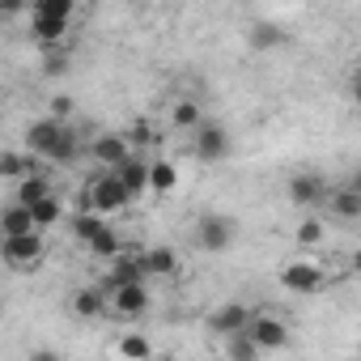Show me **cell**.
Here are the masks:
<instances>
[{
	"mask_svg": "<svg viewBox=\"0 0 361 361\" xmlns=\"http://www.w3.org/2000/svg\"><path fill=\"white\" fill-rule=\"evenodd\" d=\"M132 204V196H128V188L119 183V174H111V170H98L90 183H85V192H81V213H94V217H115V213H123Z\"/></svg>",
	"mask_w": 361,
	"mask_h": 361,
	"instance_id": "obj_1",
	"label": "cell"
},
{
	"mask_svg": "<svg viewBox=\"0 0 361 361\" xmlns=\"http://www.w3.org/2000/svg\"><path fill=\"white\" fill-rule=\"evenodd\" d=\"M323 281H327V272H323V264L319 259H289L285 268H281V285L289 289V293H319L323 289Z\"/></svg>",
	"mask_w": 361,
	"mask_h": 361,
	"instance_id": "obj_2",
	"label": "cell"
},
{
	"mask_svg": "<svg viewBox=\"0 0 361 361\" xmlns=\"http://www.w3.org/2000/svg\"><path fill=\"white\" fill-rule=\"evenodd\" d=\"M234 234H238V226H234L230 217H221V213H204V217L196 221V247H200V251H209V255L230 251Z\"/></svg>",
	"mask_w": 361,
	"mask_h": 361,
	"instance_id": "obj_3",
	"label": "cell"
},
{
	"mask_svg": "<svg viewBox=\"0 0 361 361\" xmlns=\"http://www.w3.org/2000/svg\"><path fill=\"white\" fill-rule=\"evenodd\" d=\"M251 323H255V310L247 306V302H221L213 314H209V331L213 336H221V340H230V336H238V331H251Z\"/></svg>",
	"mask_w": 361,
	"mask_h": 361,
	"instance_id": "obj_4",
	"label": "cell"
},
{
	"mask_svg": "<svg viewBox=\"0 0 361 361\" xmlns=\"http://www.w3.org/2000/svg\"><path fill=\"white\" fill-rule=\"evenodd\" d=\"M47 255V238L43 234H26V238H5V264L13 272H35Z\"/></svg>",
	"mask_w": 361,
	"mask_h": 361,
	"instance_id": "obj_5",
	"label": "cell"
},
{
	"mask_svg": "<svg viewBox=\"0 0 361 361\" xmlns=\"http://www.w3.org/2000/svg\"><path fill=\"white\" fill-rule=\"evenodd\" d=\"M327 196H331V188L314 170H302L289 178V204H298V209H319V204H327Z\"/></svg>",
	"mask_w": 361,
	"mask_h": 361,
	"instance_id": "obj_6",
	"label": "cell"
},
{
	"mask_svg": "<svg viewBox=\"0 0 361 361\" xmlns=\"http://www.w3.org/2000/svg\"><path fill=\"white\" fill-rule=\"evenodd\" d=\"M64 132H68V123H60V119H51V115H43V119H35L30 128H26V149L35 153V157H51L56 153V145L64 140Z\"/></svg>",
	"mask_w": 361,
	"mask_h": 361,
	"instance_id": "obj_7",
	"label": "cell"
},
{
	"mask_svg": "<svg viewBox=\"0 0 361 361\" xmlns=\"http://www.w3.org/2000/svg\"><path fill=\"white\" fill-rule=\"evenodd\" d=\"M90 153H94V161H98L102 170H119V166H123L136 149H132L128 132H102V136H94Z\"/></svg>",
	"mask_w": 361,
	"mask_h": 361,
	"instance_id": "obj_8",
	"label": "cell"
},
{
	"mask_svg": "<svg viewBox=\"0 0 361 361\" xmlns=\"http://www.w3.org/2000/svg\"><path fill=\"white\" fill-rule=\"evenodd\" d=\"M68 310H73L77 319H102V314H111V289H102V285H81V289H73Z\"/></svg>",
	"mask_w": 361,
	"mask_h": 361,
	"instance_id": "obj_9",
	"label": "cell"
},
{
	"mask_svg": "<svg viewBox=\"0 0 361 361\" xmlns=\"http://www.w3.org/2000/svg\"><path fill=\"white\" fill-rule=\"evenodd\" d=\"M196 157L204 161V166H213V161H226L230 157V132L221 128V123H204L200 132H196Z\"/></svg>",
	"mask_w": 361,
	"mask_h": 361,
	"instance_id": "obj_10",
	"label": "cell"
},
{
	"mask_svg": "<svg viewBox=\"0 0 361 361\" xmlns=\"http://www.w3.org/2000/svg\"><path fill=\"white\" fill-rule=\"evenodd\" d=\"M153 272H149V259H145V251H136V255H119L115 264H111V276H106V285L111 289H123V285H145Z\"/></svg>",
	"mask_w": 361,
	"mask_h": 361,
	"instance_id": "obj_11",
	"label": "cell"
},
{
	"mask_svg": "<svg viewBox=\"0 0 361 361\" xmlns=\"http://www.w3.org/2000/svg\"><path fill=\"white\" fill-rule=\"evenodd\" d=\"M145 310H149V289H145V285L111 289V314H115V319H140Z\"/></svg>",
	"mask_w": 361,
	"mask_h": 361,
	"instance_id": "obj_12",
	"label": "cell"
},
{
	"mask_svg": "<svg viewBox=\"0 0 361 361\" xmlns=\"http://www.w3.org/2000/svg\"><path fill=\"white\" fill-rule=\"evenodd\" d=\"M251 340H255L264 353H276V348L289 344V327H285V319H276V314H255V323H251Z\"/></svg>",
	"mask_w": 361,
	"mask_h": 361,
	"instance_id": "obj_13",
	"label": "cell"
},
{
	"mask_svg": "<svg viewBox=\"0 0 361 361\" xmlns=\"http://www.w3.org/2000/svg\"><path fill=\"white\" fill-rule=\"evenodd\" d=\"M149 170H153V161H145L140 153H132L119 170H111V174H119V183L128 188V196L132 200H140L145 192H149Z\"/></svg>",
	"mask_w": 361,
	"mask_h": 361,
	"instance_id": "obj_14",
	"label": "cell"
},
{
	"mask_svg": "<svg viewBox=\"0 0 361 361\" xmlns=\"http://www.w3.org/2000/svg\"><path fill=\"white\" fill-rule=\"evenodd\" d=\"M68 30H73V22H56V18H35V13H30V39H35L39 47H47V51L64 47Z\"/></svg>",
	"mask_w": 361,
	"mask_h": 361,
	"instance_id": "obj_15",
	"label": "cell"
},
{
	"mask_svg": "<svg viewBox=\"0 0 361 361\" xmlns=\"http://www.w3.org/2000/svg\"><path fill=\"white\" fill-rule=\"evenodd\" d=\"M209 119H204V106L200 102H192V98H178V102H170V128L174 132H200Z\"/></svg>",
	"mask_w": 361,
	"mask_h": 361,
	"instance_id": "obj_16",
	"label": "cell"
},
{
	"mask_svg": "<svg viewBox=\"0 0 361 361\" xmlns=\"http://www.w3.org/2000/svg\"><path fill=\"white\" fill-rule=\"evenodd\" d=\"M0 234H5V238H26V234H43V230L35 226V213L13 200V204L5 209V217H0Z\"/></svg>",
	"mask_w": 361,
	"mask_h": 361,
	"instance_id": "obj_17",
	"label": "cell"
},
{
	"mask_svg": "<svg viewBox=\"0 0 361 361\" xmlns=\"http://www.w3.org/2000/svg\"><path fill=\"white\" fill-rule=\"evenodd\" d=\"M56 192H51V178L43 174V170H35V174H26L22 183H18V204H26V209H35V204H43V200H51Z\"/></svg>",
	"mask_w": 361,
	"mask_h": 361,
	"instance_id": "obj_18",
	"label": "cell"
},
{
	"mask_svg": "<svg viewBox=\"0 0 361 361\" xmlns=\"http://www.w3.org/2000/svg\"><path fill=\"white\" fill-rule=\"evenodd\" d=\"M327 209H331L340 221H361V192H353V188L344 183V188H336V192L327 196Z\"/></svg>",
	"mask_w": 361,
	"mask_h": 361,
	"instance_id": "obj_19",
	"label": "cell"
},
{
	"mask_svg": "<svg viewBox=\"0 0 361 361\" xmlns=\"http://www.w3.org/2000/svg\"><path fill=\"white\" fill-rule=\"evenodd\" d=\"M115 357L119 361H153V340L140 336V331H128V336H119Z\"/></svg>",
	"mask_w": 361,
	"mask_h": 361,
	"instance_id": "obj_20",
	"label": "cell"
},
{
	"mask_svg": "<svg viewBox=\"0 0 361 361\" xmlns=\"http://www.w3.org/2000/svg\"><path fill=\"white\" fill-rule=\"evenodd\" d=\"M174 188H178V170H174L166 157H157L153 170H149V192H153V196H170Z\"/></svg>",
	"mask_w": 361,
	"mask_h": 361,
	"instance_id": "obj_21",
	"label": "cell"
},
{
	"mask_svg": "<svg viewBox=\"0 0 361 361\" xmlns=\"http://www.w3.org/2000/svg\"><path fill=\"white\" fill-rule=\"evenodd\" d=\"M259 357H264V348L251 340V331H238L226 340V361H259Z\"/></svg>",
	"mask_w": 361,
	"mask_h": 361,
	"instance_id": "obj_22",
	"label": "cell"
},
{
	"mask_svg": "<svg viewBox=\"0 0 361 361\" xmlns=\"http://www.w3.org/2000/svg\"><path fill=\"white\" fill-rule=\"evenodd\" d=\"M68 230H73V238H81V243L90 247V243L106 230V221H102V217H94V213H81V209H77V217H68Z\"/></svg>",
	"mask_w": 361,
	"mask_h": 361,
	"instance_id": "obj_23",
	"label": "cell"
},
{
	"mask_svg": "<svg viewBox=\"0 0 361 361\" xmlns=\"http://www.w3.org/2000/svg\"><path fill=\"white\" fill-rule=\"evenodd\" d=\"M145 259H149V272L153 276H174L178 272V251L174 247H149Z\"/></svg>",
	"mask_w": 361,
	"mask_h": 361,
	"instance_id": "obj_24",
	"label": "cell"
},
{
	"mask_svg": "<svg viewBox=\"0 0 361 361\" xmlns=\"http://www.w3.org/2000/svg\"><path fill=\"white\" fill-rule=\"evenodd\" d=\"M90 255H98V259H111V264H115V259L123 255V238H119V234L106 226V230H102V234L90 243Z\"/></svg>",
	"mask_w": 361,
	"mask_h": 361,
	"instance_id": "obj_25",
	"label": "cell"
},
{
	"mask_svg": "<svg viewBox=\"0 0 361 361\" xmlns=\"http://www.w3.org/2000/svg\"><path fill=\"white\" fill-rule=\"evenodd\" d=\"M30 213H35V226H39L43 234H47L51 226H60V221H64V204H60V196H51V200H43V204H35Z\"/></svg>",
	"mask_w": 361,
	"mask_h": 361,
	"instance_id": "obj_26",
	"label": "cell"
},
{
	"mask_svg": "<svg viewBox=\"0 0 361 361\" xmlns=\"http://www.w3.org/2000/svg\"><path fill=\"white\" fill-rule=\"evenodd\" d=\"M35 170H39V166H35V161H26V157H22V153H13V149H9V153H0V174H5V178H18V183H22V178H26V174H35Z\"/></svg>",
	"mask_w": 361,
	"mask_h": 361,
	"instance_id": "obj_27",
	"label": "cell"
},
{
	"mask_svg": "<svg viewBox=\"0 0 361 361\" xmlns=\"http://www.w3.org/2000/svg\"><path fill=\"white\" fill-rule=\"evenodd\" d=\"M30 13H35V18H56V22H73L77 5H73V0H39V5H35Z\"/></svg>",
	"mask_w": 361,
	"mask_h": 361,
	"instance_id": "obj_28",
	"label": "cell"
},
{
	"mask_svg": "<svg viewBox=\"0 0 361 361\" xmlns=\"http://www.w3.org/2000/svg\"><path fill=\"white\" fill-rule=\"evenodd\" d=\"M77 153H81V145H77V132H73V123H68V132H64V140L56 145V153H51L47 161H51V166H68V161H73Z\"/></svg>",
	"mask_w": 361,
	"mask_h": 361,
	"instance_id": "obj_29",
	"label": "cell"
},
{
	"mask_svg": "<svg viewBox=\"0 0 361 361\" xmlns=\"http://www.w3.org/2000/svg\"><path fill=\"white\" fill-rule=\"evenodd\" d=\"M293 238H298L302 247H319V243H323V221H319V217H302L298 230H293Z\"/></svg>",
	"mask_w": 361,
	"mask_h": 361,
	"instance_id": "obj_30",
	"label": "cell"
},
{
	"mask_svg": "<svg viewBox=\"0 0 361 361\" xmlns=\"http://www.w3.org/2000/svg\"><path fill=\"white\" fill-rule=\"evenodd\" d=\"M251 43H255V47H276V43H285V35H281V26L259 22V26L251 30Z\"/></svg>",
	"mask_w": 361,
	"mask_h": 361,
	"instance_id": "obj_31",
	"label": "cell"
},
{
	"mask_svg": "<svg viewBox=\"0 0 361 361\" xmlns=\"http://www.w3.org/2000/svg\"><path fill=\"white\" fill-rule=\"evenodd\" d=\"M68 64H73V60H68V47H56V51H47V56H43V73H47V77L68 73Z\"/></svg>",
	"mask_w": 361,
	"mask_h": 361,
	"instance_id": "obj_32",
	"label": "cell"
},
{
	"mask_svg": "<svg viewBox=\"0 0 361 361\" xmlns=\"http://www.w3.org/2000/svg\"><path fill=\"white\" fill-rule=\"evenodd\" d=\"M128 140H132V149H145V145H153L157 136H153V123L149 119H132V128H128Z\"/></svg>",
	"mask_w": 361,
	"mask_h": 361,
	"instance_id": "obj_33",
	"label": "cell"
},
{
	"mask_svg": "<svg viewBox=\"0 0 361 361\" xmlns=\"http://www.w3.org/2000/svg\"><path fill=\"white\" fill-rule=\"evenodd\" d=\"M51 119H60V123L73 119V98H68V94H56V98H51Z\"/></svg>",
	"mask_w": 361,
	"mask_h": 361,
	"instance_id": "obj_34",
	"label": "cell"
},
{
	"mask_svg": "<svg viewBox=\"0 0 361 361\" xmlns=\"http://www.w3.org/2000/svg\"><path fill=\"white\" fill-rule=\"evenodd\" d=\"M30 361H64V357H60V353H51V348H35V353H30Z\"/></svg>",
	"mask_w": 361,
	"mask_h": 361,
	"instance_id": "obj_35",
	"label": "cell"
},
{
	"mask_svg": "<svg viewBox=\"0 0 361 361\" xmlns=\"http://www.w3.org/2000/svg\"><path fill=\"white\" fill-rule=\"evenodd\" d=\"M348 188H353V192H361V166H357V170L348 174Z\"/></svg>",
	"mask_w": 361,
	"mask_h": 361,
	"instance_id": "obj_36",
	"label": "cell"
},
{
	"mask_svg": "<svg viewBox=\"0 0 361 361\" xmlns=\"http://www.w3.org/2000/svg\"><path fill=\"white\" fill-rule=\"evenodd\" d=\"M353 102H357V106H361V73H357V77H353Z\"/></svg>",
	"mask_w": 361,
	"mask_h": 361,
	"instance_id": "obj_37",
	"label": "cell"
},
{
	"mask_svg": "<svg viewBox=\"0 0 361 361\" xmlns=\"http://www.w3.org/2000/svg\"><path fill=\"white\" fill-rule=\"evenodd\" d=\"M348 268H353V272L361 276V251H353V259H348Z\"/></svg>",
	"mask_w": 361,
	"mask_h": 361,
	"instance_id": "obj_38",
	"label": "cell"
},
{
	"mask_svg": "<svg viewBox=\"0 0 361 361\" xmlns=\"http://www.w3.org/2000/svg\"><path fill=\"white\" fill-rule=\"evenodd\" d=\"M357 73H361V47H357Z\"/></svg>",
	"mask_w": 361,
	"mask_h": 361,
	"instance_id": "obj_39",
	"label": "cell"
}]
</instances>
